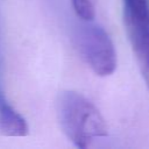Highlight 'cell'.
Segmentation results:
<instances>
[{
	"label": "cell",
	"mask_w": 149,
	"mask_h": 149,
	"mask_svg": "<svg viewBox=\"0 0 149 149\" xmlns=\"http://www.w3.org/2000/svg\"><path fill=\"white\" fill-rule=\"evenodd\" d=\"M56 112L63 133L77 148H88L95 139L107 135L100 111L78 92L62 91L56 100Z\"/></svg>",
	"instance_id": "obj_1"
},
{
	"label": "cell",
	"mask_w": 149,
	"mask_h": 149,
	"mask_svg": "<svg viewBox=\"0 0 149 149\" xmlns=\"http://www.w3.org/2000/svg\"><path fill=\"white\" fill-rule=\"evenodd\" d=\"M83 21L74 35L79 54L97 76H111L116 69V52L109 35L93 20Z\"/></svg>",
	"instance_id": "obj_2"
},
{
	"label": "cell",
	"mask_w": 149,
	"mask_h": 149,
	"mask_svg": "<svg viewBox=\"0 0 149 149\" xmlns=\"http://www.w3.org/2000/svg\"><path fill=\"white\" fill-rule=\"evenodd\" d=\"M126 31L149 88V0H122Z\"/></svg>",
	"instance_id": "obj_3"
},
{
	"label": "cell",
	"mask_w": 149,
	"mask_h": 149,
	"mask_svg": "<svg viewBox=\"0 0 149 149\" xmlns=\"http://www.w3.org/2000/svg\"><path fill=\"white\" fill-rule=\"evenodd\" d=\"M0 130L7 136H24L28 133V126L22 115L8 102L1 85L0 72Z\"/></svg>",
	"instance_id": "obj_4"
},
{
	"label": "cell",
	"mask_w": 149,
	"mask_h": 149,
	"mask_svg": "<svg viewBox=\"0 0 149 149\" xmlns=\"http://www.w3.org/2000/svg\"><path fill=\"white\" fill-rule=\"evenodd\" d=\"M72 7L80 20H93L95 16L94 0H71Z\"/></svg>",
	"instance_id": "obj_5"
}]
</instances>
